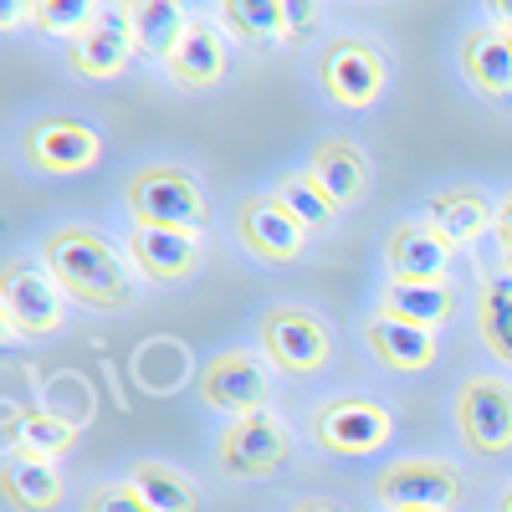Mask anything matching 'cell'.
I'll return each mask as SVG.
<instances>
[{
	"instance_id": "cell-26",
	"label": "cell",
	"mask_w": 512,
	"mask_h": 512,
	"mask_svg": "<svg viewBox=\"0 0 512 512\" xmlns=\"http://www.w3.org/2000/svg\"><path fill=\"white\" fill-rule=\"evenodd\" d=\"M128 482H134L154 512H200L205 507V492L195 477H185L180 466H169V461H154V456H139V461H128Z\"/></svg>"
},
{
	"instance_id": "cell-29",
	"label": "cell",
	"mask_w": 512,
	"mask_h": 512,
	"mask_svg": "<svg viewBox=\"0 0 512 512\" xmlns=\"http://www.w3.org/2000/svg\"><path fill=\"white\" fill-rule=\"evenodd\" d=\"M108 11V0H31V26L52 41H72Z\"/></svg>"
},
{
	"instance_id": "cell-28",
	"label": "cell",
	"mask_w": 512,
	"mask_h": 512,
	"mask_svg": "<svg viewBox=\"0 0 512 512\" xmlns=\"http://www.w3.org/2000/svg\"><path fill=\"white\" fill-rule=\"evenodd\" d=\"M6 446H31V451H41V456H67L72 446H77V420H67V415H57V410H47V405H31V410H21V405H6Z\"/></svg>"
},
{
	"instance_id": "cell-8",
	"label": "cell",
	"mask_w": 512,
	"mask_h": 512,
	"mask_svg": "<svg viewBox=\"0 0 512 512\" xmlns=\"http://www.w3.org/2000/svg\"><path fill=\"white\" fill-rule=\"evenodd\" d=\"M256 354L282 379H318L333 364V328L303 303H272L256 313Z\"/></svg>"
},
{
	"instance_id": "cell-34",
	"label": "cell",
	"mask_w": 512,
	"mask_h": 512,
	"mask_svg": "<svg viewBox=\"0 0 512 512\" xmlns=\"http://www.w3.org/2000/svg\"><path fill=\"white\" fill-rule=\"evenodd\" d=\"M477 6H482V16H487L492 26L512 31V0H477Z\"/></svg>"
},
{
	"instance_id": "cell-1",
	"label": "cell",
	"mask_w": 512,
	"mask_h": 512,
	"mask_svg": "<svg viewBox=\"0 0 512 512\" xmlns=\"http://www.w3.org/2000/svg\"><path fill=\"white\" fill-rule=\"evenodd\" d=\"M36 262L52 272V282L67 292V303L93 313V318H118L139 303V272L128 262V251L113 246L98 226L62 221L47 226L36 241Z\"/></svg>"
},
{
	"instance_id": "cell-9",
	"label": "cell",
	"mask_w": 512,
	"mask_h": 512,
	"mask_svg": "<svg viewBox=\"0 0 512 512\" xmlns=\"http://www.w3.org/2000/svg\"><path fill=\"white\" fill-rule=\"evenodd\" d=\"M21 164L41 180H77L103 164V134L77 113H36L16 134Z\"/></svg>"
},
{
	"instance_id": "cell-24",
	"label": "cell",
	"mask_w": 512,
	"mask_h": 512,
	"mask_svg": "<svg viewBox=\"0 0 512 512\" xmlns=\"http://www.w3.org/2000/svg\"><path fill=\"white\" fill-rule=\"evenodd\" d=\"M128 6V26H134V41H139V57L164 67V57L175 52V41L185 36L190 26V0H123Z\"/></svg>"
},
{
	"instance_id": "cell-23",
	"label": "cell",
	"mask_w": 512,
	"mask_h": 512,
	"mask_svg": "<svg viewBox=\"0 0 512 512\" xmlns=\"http://www.w3.org/2000/svg\"><path fill=\"white\" fill-rule=\"evenodd\" d=\"M210 6H216V21L226 26V36L241 41L246 52L267 57V52L287 47L282 0H210Z\"/></svg>"
},
{
	"instance_id": "cell-36",
	"label": "cell",
	"mask_w": 512,
	"mask_h": 512,
	"mask_svg": "<svg viewBox=\"0 0 512 512\" xmlns=\"http://www.w3.org/2000/svg\"><path fill=\"white\" fill-rule=\"evenodd\" d=\"M492 512H512V482H502V492H497V507Z\"/></svg>"
},
{
	"instance_id": "cell-13",
	"label": "cell",
	"mask_w": 512,
	"mask_h": 512,
	"mask_svg": "<svg viewBox=\"0 0 512 512\" xmlns=\"http://www.w3.org/2000/svg\"><path fill=\"white\" fill-rule=\"evenodd\" d=\"M164 82L175 93H216L231 77V36L216 16H190L185 36L175 41V52L164 57Z\"/></svg>"
},
{
	"instance_id": "cell-19",
	"label": "cell",
	"mask_w": 512,
	"mask_h": 512,
	"mask_svg": "<svg viewBox=\"0 0 512 512\" xmlns=\"http://www.w3.org/2000/svg\"><path fill=\"white\" fill-rule=\"evenodd\" d=\"M0 492H6L11 512H57L67 502V472L57 466V456H41L16 441L0 461Z\"/></svg>"
},
{
	"instance_id": "cell-11",
	"label": "cell",
	"mask_w": 512,
	"mask_h": 512,
	"mask_svg": "<svg viewBox=\"0 0 512 512\" xmlns=\"http://www.w3.org/2000/svg\"><path fill=\"white\" fill-rule=\"evenodd\" d=\"M277 395V369L256 349H216L195 364V400L216 415L267 410Z\"/></svg>"
},
{
	"instance_id": "cell-33",
	"label": "cell",
	"mask_w": 512,
	"mask_h": 512,
	"mask_svg": "<svg viewBox=\"0 0 512 512\" xmlns=\"http://www.w3.org/2000/svg\"><path fill=\"white\" fill-rule=\"evenodd\" d=\"M31 21V0H0V26L6 31H21Z\"/></svg>"
},
{
	"instance_id": "cell-32",
	"label": "cell",
	"mask_w": 512,
	"mask_h": 512,
	"mask_svg": "<svg viewBox=\"0 0 512 512\" xmlns=\"http://www.w3.org/2000/svg\"><path fill=\"white\" fill-rule=\"evenodd\" d=\"M492 241H497V251H502V272H512V190H502V195H497Z\"/></svg>"
},
{
	"instance_id": "cell-14",
	"label": "cell",
	"mask_w": 512,
	"mask_h": 512,
	"mask_svg": "<svg viewBox=\"0 0 512 512\" xmlns=\"http://www.w3.org/2000/svg\"><path fill=\"white\" fill-rule=\"evenodd\" d=\"M123 251L134 272L154 287H185L205 272V231H164V226H128Z\"/></svg>"
},
{
	"instance_id": "cell-31",
	"label": "cell",
	"mask_w": 512,
	"mask_h": 512,
	"mask_svg": "<svg viewBox=\"0 0 512 512\" xmlns=\"http://www.w3.org/2000/svg\"><path fill=\"white\" fill-rule=\"evenodd\" d=\"M282 16H287V52H303L318 41L323 0H282Z\"/></svg>"
},
{
	"instance_id": "cell-12",
	"label": "cell",
	"mask_w": 512,
	"mask_h": 512,
	"mask_svg": "<svg viewBox=\"0 0 512 512\" xmlns=\"http://www.w3.org/2000/svg\"><path fill=\"white\" fill-rule=\"evenodd\" d=\"M231 231H236L241 251L256 256V262H267V267H292V262H303V251H308L303 221L282 205L277 190L241 195L236 210H231Z\"/></svg>"
},
{
	"instance_id": "cell-15",
	"label": "cell",
	"mask_w": 512,
	"mask_h": 512,
	"mask_svg": "<svg viewBox=\"0 0 512 512\" xmlns=\"http://www.w3.org/2000/svg\"><path fill=\"white\" fill-rule=\"evenodd\" d=\"M456 241L431 221V216H405L395 221L390 231H384V272H390V282H431V277H451L456 267Z\"/></svg>"
},
{
	"instance_id": "cell-30",
	"label": "cell",
	"mask_w": 512,
	"mask_h": 512,
	"mask_svg": "<svg viewBox=\"0 0 512 512\" xmlns=\"http://www.w3.org/2000/svg\"><path fill=\"white\" fill-rule=\"evenodd\" d=\"M77 512H154V507L128 477H103L77 492Z\"/></svg>"
},
{
	"instance_id": "cell-25",
	"label": "cell",
	"mask_w": 512,
	"mask_h": 512,
	"mask_svg": "<svg viewBox=\"0 0 512 512\" xmlns=\"http://www.w3.org/2000/svg\"><path fill=\"white\" fill-rule=\"evenodd\" d=\"M472 323L482 349L512 374V272H492L477 277V297H472Z\"/></svg>"
},
{
	"instance_id": "cell-16",
	"label": "cell",
	"mask_w": 512,
	"mask_h": 512,
	"mask_svg": "<svg viewBox=\"0 0 512 512\" xmlns=\"http://www.w3.org/2000/svg\"><path fill=\"white\" fill-rule=\"evenodd\" d=\"M139 57V41H134V26H128V6L123 0H113V6L88 26V31H77L67 41V72L82 77V82H113L128 72V62Z\"/></svg>"
},
{
	"instance_id": "cell-3",
	"label": "cell",
	"mask_w": 512,
	"mask_h": 512,
	"mask_svg": "<svg viewBox=\"0 0 512 512\" xmlns=\"http://www.w3.org/2000/svg\"><path fill=\"white\" fill-rule=\"evenodd\" d=\"M308 441L333 461H369L390 451L395 441V410L379 395L364 390H338L308 410Z\"/></svg>"
},
{
	"instance_id": "cell-7",
	"label": "cell",
	"mask_w": 512,
	"mask_h": 512,
	"mask_svg": "<svg viewBox=\"0 0 512 512\" xmlns=\"http://www.w3.org/2000/svg\"><path fill=\"white\" fill-rule=\"evenodd\" d=\"M451 425H456V441L472 456L482 461L512 456V379L502 369L461 374L451 390Z\"/></svg>"
},
{
	"instance_id": "cell-4",
	"label": "cell",
	"mask_w": 512,
	"mask_h": 512,
	"mask_svg": "<svg viewBox=\"0 0 512 512\" xmlns=\"http://www.w3.org/2000/svg\"><path fill=\"white\" fill-rule=\"evenodd\" d=\"M210 456H216V472L226 482H272L277 472L292 466L297 436L267 405V410H251V415H226L216 441H210Z\"/></svg>"
},
{
	"instance_id": "cell-5",
	"label": "cell",
	"mask_w": 512,
	"mask_h": 512,
	"mask_svg": "<svg viewBox=\"0 0 512 512\" xmlns=\"http://www.w3.org/2000/svg\"><path fill=\"white\" fill-rule=\"evenodd\" d=\"M313 82L323 103H333L338 113H369L390 88V57L379 52V41L359 31H338L313 57Z\"/></svg>"
},
{
	"instance_id": "cell-22",
	"label": "cell",
	"mask_w": 512,
	"mask_h": 512,
	"mask_svg": "<svg viewBox=\"0 0 512 512\" xmlns=\"http://www.w3.org/2000/svg\"><path fill=\"white\" fill-rule=\"evenodd\" d=\"M313 175H318V185L338 200V205H359L364 195H369V149L359 144V139H344V134H328V139H318L313 149H308V159H303Z\"/></svg>"
},
{
	"instance_id": "cell-17",
	"label": "cell",
	"mask_w": 512,
	"mask_h": 512,
	"mask_svg": "<svg viewBox=\"0 0 512 512\" xmlns=\"http://www.w3.org/2000/svg\"><path fill=\"white\" fill-rule=\"evenodd\" d=\"M456 72L482 103H512V31L472 21L456 36Z\"/></svg>"
},
{
	"instance_id": "cell-27",
	"label": "cell",
	"mask_w": 512,
	"mask_h": 512,
	"mask_svg": "<svg viewBox=\"0 0 512 512\" xmlns=\"http://www.w3.org/2000/svg\"><path fill=\"white\" fill-rule=\"evenodd\" d=\"M272 190L282 195V205L292 210V216L303 221L308 236H328V231L338 226V216H344V205H338V200L318 185V175H313L308 164H303V169H282Z\"/></svg>"
},
{
	"instance_id": "cell-10",
	"label": "cell",
	"mask_w": 512,
	"mask_h": 512,
	"mask_svg": "<svg viewBox=\"0 0 512 512\" xmlns=\"http://www.w3.org/2000/svg\"><path fill=\"white\" fill-rule=\"evenodd\" d=\"M67 292L41 262H11L0 282V333L6 344H41L67 323Z\"/></svg>"
},
{
	"instance_id": "cell-35",
	"label": "cell",
	"mask_w": 512,
	"mask_h": 512,
	"mask_svg": "<svg viewBox=\"0 0 512 512\" xmlns=\"http://www.w3.org/2000/svg\"><path fill=\"white\" fill-rule=\"evenodd\" d=\"M287 512H344V507H338V502H328V497H297Z\"/></svg>"
},
{
	"instance_id": "cell-6",
	"label": "cell",
	"mask_w": 512,
	"mask_h": 512,
	"mask_svg": "<svg viewBox=\"0 0 512 512\" xmlns=\"http://www.w3.org/2000/svg\"><path fill=\"white\" fill-rule=\"evenodd\" d=\"M369 497L379 512H456L466 502V472L436 451L395 456L374 472Z\"/></svg>"
},
{
	"instance_id": "cell-18",
	"label": "cell",
	"mask_w": 512,
	"mask_h": 512,
	"mask_svg": "<svg viewBox=\"0 0 512 512\" xmlns=\"http://www.w3.org/2000/svg\"><path fill=\"white\" fill-rule=\"evenodd\" d=\"M364 354L384 369V374H431L436 359H441V344H436V328H420V323H405V318H384L374 313L364 323Z\"/></svg>"
},
{
	"instance_id": "cell-2",
	"label": "cell",
	"mask_w": 512,
	"mask_h": 512,
	"mask_svg": "<svg viewBox=\"0 0 512 512\" xmlns=\"http://www.w3.org/2000/svg\"><path fill=\"white\" fill-rule=\"evenodd\" d=\"M128 226H164V231H205L210 200L200 180L175 159H144L123 175Z\"/></svg>"
},
{
	"instance_id": "cell-21",
	"label": "cell",
	"mask_w": 512,
	"mask_h": 512,
	"mask_svg": "<svg viewBox=\"0 0 512 512\" xmlns=\"http://www.w3.org/2000/svg\"><path fill=\"white\" fill-rule=\"evenodd\" d=\"M420 216H431L456 246H477L482 236H492V216H497V200L482 190V185H441L425 195V210Z\"/></svg>"
},
{
	"instance_id": "cell-20",
	"label": "cell",
	"mask_w": 512,
	"mask_h": 512,
	"mask_svg": "<svg viewBox=\"0 0 512 512\" xmlns=\"http://www.w3.org/2000/svg\"><path fill=\"white\" fill-rule=\"evenodd\" d=\"M461 287L451 277H431V282H384L374 313L384 318H405V323H420V328H446L456 313H461Z\"/></svg>"
}]
</instances>
